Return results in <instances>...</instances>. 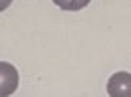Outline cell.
I'll return each instance as SVG.
<instances>
[{"instance_id":"2","label":"cell","mask_w":131,"mask_h":97,"mask_svg":"<svg viewBox=\"0 0 131 97\" xmlns=\"http://www.w3.org/2000/svg\"><path fill=\"white\" fill-rule=\"evenodd\" d=\"M107 95L109 97H131V73L117 71L107 81Z\"/></svg>"},{"instance_id":"4","label":"cell","mask_w":131,"mask_h":97,"mask_svg":"<svg viewBox=\"0 0 131 97\" xmlns=\"http://www.w3.org/2000/svg\"><path fill=\"white\" fill-rule=\"evenodd\" d=\"M10 4H12V0H0V12H2V10H6Z\"/></svg>"},{"instance_id":"1","label":"cell","mask_w":131,"mask_h":97,"mask_svg":"<svg viewBox=\"0 0 131 97\" xmlns=\"http://www.w3.org/2000/svg\"><path fill=\"white\" fill-rule=\"evenodd\" d=\"M18 69L8 62H0V97H8L18 89Z\"/></svg>"},{"instance_id":"3","label":"cell","mask_w":131,"mask_h":97,"mask_svg":"<svg viewBox=\"0 0 131 97\" xmlns=\"http://www.w3.org/2000/svg\"><path fill=\"white\" fill-rule=\"evenodd\" d=\"M58 8L66 10V12H78V10L85 8L91 0H52Z\"/></svg>"}]
</instances>
